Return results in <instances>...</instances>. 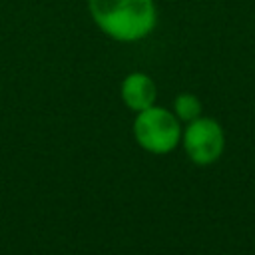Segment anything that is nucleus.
<instances>
[{
	"instance_id": "nucleus-3",
	"label": "nucleus",
	"mask_w": 255,
	"mask_h": 255,
	"mask_svg": "<svg viewBox=\"0 0 255 255\" xmlns=\"http://www.w3.org/2000/svg\"><path fill=\"white\" fill-rule=\"evenodd\" d=\"M181 145L185 155L195 165H211L225 151L223 126L209 116H199L187 122L181 131Z\"/></svg>"
},
{
	"instance_id": "nucleus-2",
	"label": "nucleus",
	"mask_w": 255,
	"mask_h": 255,
	"mask_svg": "<svg viewBox=\"0 0 255 255\" xmlns=\"http://www.w3.org/2000/svg\"><path fill=\"white\" fill-rule=\"evenodd\" d=\"M181 122L167 108L153 104L141 112H135L133 137L141 149L153 155L171 153L177 145H181Z\"/></svg>"
},
{
	"instance_id": "nucleus-5",
	"label": "nucleus",
	"mask_w": 255,
	"mask_h": 255,
	"mask_svg": "<svg viewBox=\"0 0 255 255\" xmlns=\"http://www.w3.org/2000/svg\"><path fill=\"white\" fill-rule=\"evenodd\" d=\"M171 112L177 116V120H179L181 124H187V122H193L195 118L203 116V114H201V112H203V104H201V100H199L195 94H191V92H181V94L175 96V100H173V110H171Z\"/></svg>"
},
{
	"instance_id": "nucleus-4",
	"label": "nucleus",
	"mask_w": 255,
	"mask_h": 255,
	"mask_svg": "<svg viewBox=\"0 0 255 255\" xmlns=\"http://www.w3.org/2000/svg\"><path fill=\"white\" fill-rule=\"evenodd\" d=\"M120 96H122V102L131 112H141L155 104L157 86L147 74L131 72L124 78V82L120 86Z\"/></svg>"
},
{
	"instance_id": "nucleus-1",
	"label": "nucleus",
	"mask_w": 255,
	"mask_h": 255,
	"mask_svg": "<svg viewBox=\"0 0 255 255\" xmlns=\"http://www.w3.org/2000/svg\"><path fill=\"white\" fill-rule=\"evenodd\" d=\"M96 26L118 42H137L157 24L153 0H88Z\"/></svg>"
}]
</instances>
